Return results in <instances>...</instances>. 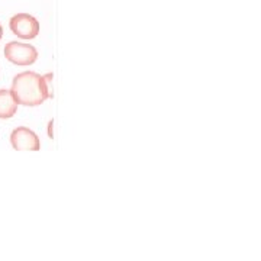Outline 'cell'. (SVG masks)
Wrapping results in <instances>:
<instances>
[{"instance_id":"1","label":"cell","mask_w":261,"mask_h":261,"mask_svg":"<svg viewBox=\"0 0 261 261\" xmlns=\"http://www.w3.org/2000/svg\"><path fill=\"white\" fill-rule=\"evenodd\" d=\"M53 74L41 75L32 71L20 73L13 79L12 94L18 105L38 106L48 97H53Z\"/></svg>"},{"instance_id":"2","label":"cell","mask_w":261,"mask_h":261,"mask_svg":"<svg viewBox=\"0 0 261 261\" xmlns=\"http://www.w3.org/2000/svg\"><path fill=\"white\" fill-rule=\"evenodd\" d=\"M5 57L8 61L13 63V64L31 65L37 61L38 51L35 49V47H32L29 44L12 41L5 47Z\"/></svg>"},{"instance_id":"3","label":"cell","mask_w":261,"mask_h":261,"mask_svg":"<svg viewBox=\"0 0 261 261\" xmlns=\"http://www.w3.org/2000/svg\"><path fill=\"white\" fill-rule=\"evenodd\" d=\"M10 29L22 39H32L39 34V23L28 13H18L10 19Z\"/></svg>"},{"instance_id":"4","label":"cell","mask_w":261,"mask_h":261,"mask_svg":"<svg viewBox=\"0 0 261 261\" xmlns=\"http://www.w3.org/2000/svg\"><path fill=\"white\" fill-rule=\"evenodd\" d=\"M12 147L16 151H39L41 142L34 130L25 126H19L10 135Z\"/></svg>"},{"instance_id":"5","label":"cell","mask_w":261,"mask_h":261,"mask_svg":"<svg viewBox=\"0 0 261 261\" xmlns=\"http://www.w3.org/2000/svg\"><path fill=\"white\" fill-rule=\"evenodd\" d=\"M18 109V102L15 100L13 94L10 90L2 89L0 90V118L6 119V118H12Z\"/></svg>"},{"instance_id":"6","label":"cell","mask_w":261,"mask_h":261,"mask_svg":"<svg viewBox=\"0 0 261 261\" xmlns=\"http://www.w3.org/2000/svg\"><path fill=\"white\" fill-rule=\"evenodd\" d=\"M2 35H3V28H2V25H0V39H2Z\"/></svg>"}]
</instances>
